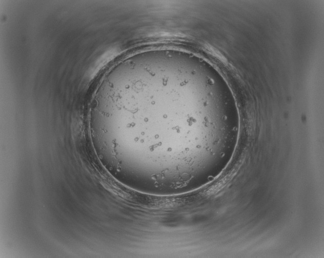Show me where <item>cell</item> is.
Returning <instances> with one entry per match:
<instances>
[{"instance_id": "cell-1", "label": "cell", "mask_w": 324, "mask_h": 258, "mask_svg": "<svg viewBox=\"0 0 324 258\" xmlns=\"http://www.w3.org/2000/svg\"><path fill=\"white\" fill-rule=\"evenodd\" d=\"M179 74L133 68L101 90L90 132L107 168L123 181L156 191L185 189L209 177L233 128L224 116L192 112Z\"/></svg>"}]
</instances>
